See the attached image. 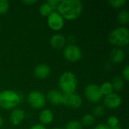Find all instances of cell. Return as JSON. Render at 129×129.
<instances>
[{"label":"cell","mask_w":129,"mask_h":129,"mask_svg":"<svg viewBox=\"0 0 129 129\" xmlns=\"http://www.w3.org/2000/svg\"><path fill=\"white\" fill-rule=\"evenodd\" d=\"M83 11V4L79 0H62L57 6V11L64 20H75L78 19Z\"/></svg>","instance_id":"6da1fadb"},{"label":"cell","mask_w":129,"mask_h":129,"mask_svg":"<svg viewBox=\"0 0 129 129\" xmlns=\"http://www.w3.org/2000/svg\"><path fill=\"white\" fill-rule=\"evenodd\" d=\"M58 87L63 94L75 93L78 87V80L76 75L70 71L63 72L59 77Z\"/></svg>","instance_id":"7a4b0ae2"},{"label":"cell","mask_w":129,"mask_h":129,"mask_svg":"<svg viewBox=\"0 0 129 129\" xmlns=\"http://www.w3.org/2000/svg\"><path fill=\"white\" fill-rule=\"evenodd\" d=\"M21 102L20 94L11 89H5L0 92V107L5 110H13Z\"/></svg>","instance_id":"3957f363"},{"label":"cell","mask_w":129,"mask_h":129,"mask_svg":"<svg viewBox=\"0 0 129 129\" xmlns=\"http://www.w3.org/2000/svg\"><path fill=\"white\" fill-rule=\"evenodd\" d=\"M108 41L110 44L119 47L128 45L129 43L128 29L123 26L114 28L108 36Z\"/></svg>","instance_id":"277c9868"},{"label":"cell","mask_w":129,"mask_h":129,"mask_svg":"<svg viewBox=\"0 0 129 129\" xmlns=\"http://www.w3.org/2000/svg\"><path fill=\"white\" fill-rule=\"evenodd\" d=\"M63 57L70 63L79 61L82 57V51L79 46L76 44H68L63 48Z\"/></svg>","instance_id":"5b68a950"},{"label":"cell","mask_w":129,"mask_h":129,"mask_svg":"<svg viewBox=\"0 0 129 129\" xmlns=\"http://www.w3.org/2000/svg\"><path fill=\"white\" fill-rule=\"evenodd\" d=\"M27 102L33 109L41 110L46 104V98L42 92L34 90L29 93L27 96Z\"/></svg>","instance_id":"8992f818"},{"label":"cell","mask_w":129,"mask_h":129,"mask_svg":"<svg viewBox=\"0 0 129 129\" xmlns=\"http://www.w3.org/2000/svg\"><path fill=\"white\" fill-rule=\"evenodd\" d=\"M84 94L85 98L91 104L99 103L104 97L100 90V86L94 83L89 84L85 88Z\"/></svg>","instance_id":"52a82bcc"},{"label":"cell","mask_w":129,"mask_h":129,"mask_svg":"<svg viewBox=\"0 0 129 129\" xmlns=\"http://www.w3.org/2000/svg\"><path fill=\"white\" fill-rule=\"evenodd\" d=\"M64 19L57 11H53L47 17V24L48 27L54 31H59L64 26Z\"/></svg>","instance_id":"ba28073f"},{"label":"cell","mask_w":129,"mask_h":129,"mask_svg":"<svg viewBox=\"0 0 129 129\" xmlns=\"http://www.w3.org/2000/svg\"><path fill=\"white\" fill-rule=\"evenodd\" d=\"M63 104L73 109L77 110L82 106V98L79 94H76V92L73 94H63Z\"/></svg>","instance_id":"9c48e42d"},{"label":"cell","mask_w":129,"mask_h":129,"mask_svg":"<svg viewBox=\"0 0 129 129\" xmlns=\"http://www.w3.org/2000/svg\"><path fill=\"white\" fill-rule=\"evenodd\" d=\"M122 104L121 97L115 92L111 93L109 95L104 97V106L106 108L110 110H116L119 108Z\"/></svg>","instance_id":"30bf717a"},{"label":"cell","mask_w":129,"mask_h":129,"mask_svg":"<svg viewBox=\"0 0 129 129\" xmlns=\"http://www.w3.org/2000/svg\"><path fill=\"white\" fill-rule=\"evenodd\" d=\"M46 100L54 106H58L63 104V94L57 89L49 90L45 96Z\"/></svg>","instance_id":"8fae6325"},{"label":"cell","mask_w":129,"mask_h":129,"mask_svg":"<svg viewBox=\"0 0 129 129\" xmlns=\"http://www.w3.org/2000/svg\"><path fill=\"white\" fill-rule=\"evenodd\" d=\"M51 67L46 63H39L34 68V76L39 79H45L51 74Z\"/></svg>","instance_id":"7c38bea8"},{"label":"cell","mask_w":129,"mask_h":129,"mask_svg":"<svg viewBox=\"0 0 129 129\" xmlns=\"http://www.w3.org/2000/svg\"><path fill=\"white\" fill-rule=\"evenodd\" d=\"M24 118H25V112L22 109L16 107L11 110L9 116V120L11 125H13L14 126H17L19 125L23 122Z\"/></svg>","instance_id":"4fadbf2b"},{"label":"cell","mask_w":129,"mask_h":129,"mask_svg":"<svg viewBox=\"0 0 129 129\" xmlns=\"http://www.w3.org/2000/svg\"><path fill=\"white\" fill-rule=\"evenodd\" d=\"M51 46L54 49H62L66 46L67 44V39L66 37L60 33H57L53 35L49 40Z\"/></svg>","instance_id":"5bb4252c"},{"label":"cell","mask_w":129,"mask_h":129,"mask_svg":"<svg viewBox=\"0 0 129 129\" xmlns=\"http://www.w3.org/2000/svg\"><path fill=\"white\" fill-rule=\"evenodd\" d=\"M54 113L49 109H43L41 110L39 115V119L40 121V124L42 125H46L51 124L54 120Z\"/></svg>","instance_id":"9a60e30c"},{"label":"cell","mask_w":129,"mask_h":129,"mask_svg":"<svg viewBox=\"0 0 129 129\" xmlns=\"http://www.w3.org/2000/svg\"><path fill=\"white\" fill-rule=\"evenodd\" d=\"M125 57V53L122 48H114L110 54V59L112 63L119 64L121 63Z\"/></svg>","instance_id":"2e32d148"},{"label":"cell","mask_w":129,"mask_h":129,"mask_svg":"<svg viewBox=\"0 0 129 129\" xmlns=\"http://www.w3.org/2000/svg\"><path fill=\"white\" fill-rule=\"evenodd\" d=\"M54 11H56V9L50 3L49 0L41 4L39 6V14L43 17H48L49 14H51Z\"/></svg>","instance_id":"e0dca14e"},{"label":"cell","mask_w":129,"mask_h":129,"mask_svg":"<svg viewBox=\"0 0 129 129\" xmlns=\"http://www.w3.org/2000/svg\"><path fill=\"white\" fill-rule=\"evenodd\" d=\"M112 83V86L113 88V91L118 92L122 91L124 88L125 86V80L122 79V77L121 76H116L114 77Z\"/></svg>","instance_id":"ac0fdd59"},{"label":"cell","mask_w":129,"mask_h":129,"mask_svg":"<svg viewBox=\"0 0 129 129\" xmlns=\"http://www.w3.org/2000/svg\"><path fill=\"white\" fill-rule=\"evenodd\" d=\"M95 122V118L94 117V116L91 113H86L85 114L82 119H81V124L82 126H85V127H88L92 125Z\"/></svg>","instance_id":"d6986e66"},{"label":"cell","mask_w":129,"mask_h":129,"mask_svg":"<svg viewBox=\"0 0 129 129\" xmlns=\"http://www.w3.org/2000/svg\"><path fill=\"white\" fill-rule=\"evenodd\" d=\"M100 90L103 96H107L113 92V88L112 86V83L110 82H104L100 86Z\"/></svg>","instance_id":"ffe728a7"},{"label":"cell","mask_w":129,"mask_h":129,"mask_svg":"<svg viewBox=\"0 0 129 129\" xmlns=\"http://www.w3.org/2000/svg\"><path fill=\"white\" fill-rule=\"evenodd\" d=\"M119 22L122 24H128L129 22V12L128 10L124 9L119 12L117 15Z\"/></svg>","instance_id":"44dd1931"},{"label":"cell","mask_w":129,"mask_h":129,"mask_svg":"<svg viewBox=\"0 0 129 129\" xmlns=\"http://www.w3.org/2000/svg\"><path fill=\"white\" fill-rule=\"evenodd\" d=\"M93 113V116L94 117H101L104 115L105 113V107L104 105H101V104H98L96 105L92 110Z\"/></svg>","instance_id":"7402d4cb"},{"label":"cell","mask_w":129,"mask_h":129,"mask_svg":"<svg viewBox=\"0 0 129 129\" xmlns=\"http://www.w3.org/2000/svg\"><path fill=\"white\" fill-rule=\"evenodd\" d=\"M64 129H83V126L82 125L80 121L71 120L66 124Z\"/></svg>","instance_id":"603a6c76"},{"label":"cell","mask_w":129,"mask_h":129,"mask_svg":"<svg viewBox=\"0 0 129 129\" xmlns=\"http://www.w3.org/2000/svg\"><path fill=\"white\" fill-rule=\"evenodd\" d=\"M10 8V3L7 0H0V15L5 14Z\"/></svg>","instance_id":"cb8c5ba5"},{"label":"cell","mask_w":129,"mask_h":129,"mask_svg":"<svg viewBox=\"0 0 129 129\" xmlns=\"http://www.w3.org/2000/svg\"><path fill=\"white\" fill-rule=\"evenodd\" d=\"M107 125L110 128H113L117 125H119V119L116 116H110L107 119Z\"/></svg>","instance_id":"d4e9b609"},{"label":"cell","mask_w":129,"mask_h":129,"mask_svg":"<svg viewBox=\"0 0 129 129\" xmlns=\"http://www.w3.org/2000/svg\"><path fill=\"white\" fill-rule=\"evenodd\" d=\"M108 2L111 5V7L114 8H120L127 3V1L126 0H110Z\"/></svg>","instance_id":"484cf974"},{"label":"cell","mask_w":129,"mask_h":129,"mask_svg":"<svg viewBox=\"0 0 129 129\" xmlns=\"http://www.w3.org/2000/svg\"><path fill=\"white\" fill-rule=\"evenodd\" d=\"M122 79L125 81H129V66L126 65L125 67V68L122 70Z\"/></svg>","instance_id":"4316f807"},{"label":"cell","mask_w":129,"mask_h":129,"mask_svg":"<svg viewBox=\"0 0 129 129\" xmlns=\"http://www.w3.org/2000/svg\"><path fill=\"white\" fill-rule=\"evenodd\" d=\"M21 2L26 6H30V5H33L36 3H37V1L36 0H23Z\"/></svg>","instance_id":"83f0119b"},{"label":"cell","mask_w":129,"mask_h":129,"mask_svg":"<svg viewBox=\"0 0 129 129\" xmlns=\"http://www.w3.org/2000/svg\"><path fill=\"white\" fill-rule=\"evenodd\" d=\"M29 129H46V128L44 125H41L40 123L39 124L38 123V124H35V125H32Z\"/></svg>","instance_id":"f1b7e54d"},{"label":"cell","mask_w":129,"mask_h":129,"mask_svg":"<svg viewBox=\"0 0 129 129\" xmlns=\"http://www.w3.org/2000/svg\"><path fill=\"white\" fill-rule=\"evenodd\" d=\"M93 129H110L106 124H99L96 125Z\"/></svg>","instance_id":"f546056e"},{"label":"cell","mask_w":129,"mask_h":129,"mask_svg":"<svg viewBox=\"0 0 129 129\" xmlns=\"http://www.w3.org/2000/svg\"><path fill=\"white\" fill-rule=\"evenodd\" d=\"M67 40L70 42V44H74L73 42L76 41V37H75V36L71 35V36H70L68 37V39H67Z\"/></svg>","instance_id":"4dcf8cb0"},{"label":"cell","mask_w":129,"mask_h":129,"mask_svg":"<svg viewBox=\"0 0 129 129\" xmlns=\"http://www.w3.org/2000/svg\"><path fill=\"white\" fill-rule=\"evenodd\" d=\"M3 123H4V121H3V118H2V116L0 115V128L2 127V125H3Z\"/></svg>","instance_id":"1f68e13d"},{"label":"cell","mask_w":129,"mask_h":129,"mask_svg":"<svg viewBox=\"0 0 129 129\" xmlns=\"http://www.w3.org/2000/svg\"><path fill=\"white\" fill-rule=\"evenodd\" d=\"M110 129H122L120 125H117V126H115V127H113V128H110Z\"/></svg>","instance_id":"d6a6232c"},{"label":"cell","mask_w":129,"mask_h":129,"mask_svg":"<svg viewBox=\"0 0 129 129\" xmlns=\"http://www.w3.org/2000/svg\"><path fill=\"white\" fill-rule=\"evenodd\" d=\"M51 129H63V128H51Z\"/></svg>","instance_id":"836d02e7"}]
</instances>
